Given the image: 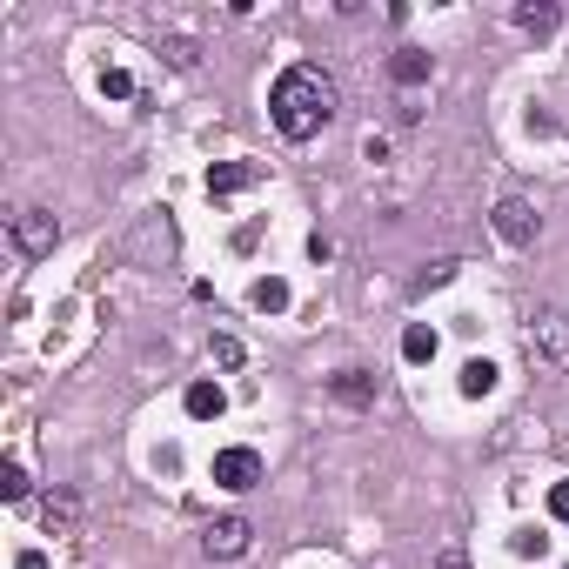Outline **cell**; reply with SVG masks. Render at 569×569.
I'll list each match as a JSON object with an SVG mask.
<instances>
[{"mask_svg": "<svg viewBox=\"0 0 569 569\" xmlns=\"http://www.w3.org/2000/svg\"><path fill=\"white\" fill-rule=\"evenodd\" d=\"M456 389L469 395V402H476V395H489V389H496V362H482V355H476V362H462Z\"/></svg>", "mask_w": 569, "mask_h": 569, "instance_id": "4fadbf2b", "label": "cell"}, {"mask_svg": "<svg viewBox=\"0 0 569 569\" xmlns=\"http://www.w3.org/2000/svg\"><path fill=\"white\" fill-rule=\"evenodd\" d=\"M436 569H469V549H462V543H449V549H436Z\"/></svg>", "mask_w": 569, "mask_h": 569, "instance_id": "44dd1931", "label": "cell"}, {"mask_svg": "<svg viewBox=\"0 0 569 569\" xmlns=\"http://www.w3.org/2000/svg\"><path fill=\"white\" fill-rule=\"evenodd\" d=\"M208 355H215L221 369H241V362H248V349H241L235 335H215V342H208Z\"/></svg>", "mask_w": 569, "mask_h": 569, "instance_id": "ac0fdd59", "label": "cell"}, {"mask_svg": "<svg viewBox=\"0 0 569 569\" xmlns=\"http://www.w3.org/2000/svg\"><path fill=\"white\" fill-rule=\"evenodd\" d=\"M329 389H335V402L369 409V402H375V375H369V369H342V375H329Z\"/></svg>", "mask_w": 569, "mask_h": 569, "instance_id": "9c48e42d", "label": "cell"}, {"mask_svg": "<svg viewBox=\"0 0 569 569\" xmlns=\"http://www.w3.org/2000/svg\"><path fill=\"white\" fill-rule=\"evenodd\" d=\"M389 74L402 81V88H422V81H429V54H422V47H395Z\"/></svg>", "mask_w": 569, "mask_h": 569, "instance_id": "7c38bea8", "label": "cell"}, {"mask_svg": "<svg viewBox=\"0 0 569 569\" xmlns=\"http://www.w3.org/2000/svg\"><path fill=\"white\" fill-rule=\"evenodd\" d=\"M556 21H563V7H556V0H523V7H516V27H523V34H536V41H543V34H556Z\"/></svg>", "mask_w": 569, "mask_h": 569, "instance_id": "30bf717a", "label": "cell"}, {"mask_svg": "<svg viewBox=\"0 0 569 569\" xmlns=\"http://www.w3.org/2000/svg\"><path fill=\"white\" fill-rule=\"evenodd\" d=\"M402 355H409V362H436V329H429V322H416V329L402 335Z\"/></svg>", "mask_w": 569, "mask_h": 569, "instance_id": "9a60e30c", "label": "cell"}, {"mask_svg": "<svg viewBox=\"0 0 569 569\" xmlns=\"http://www.w3.org/2000/svg\"><path fill=\"white\" fill-rule=\"evenodd\" d=\"M101 94H108V101H134V74L128 67H108V74H101Z\"/></svg>", "mask_w": 569, "mask_h": 569, "instance_id": "e0dca14e", "label": "cell"}, {"mask_svg": "<svg viewBox=\"0 0 569 569\" xmlns=\"http://www.w3.org/2000/svg\"><path fill=\"white\" fill-rule=\"evenodd\" d=\"M248 302L262 308V315H282V308H288V282H282V275H262V282L248 288Z\"/></svg>", "mask_w": 569, "mask_h": 569, "instance_id": "5bb4252c", "label": "cell"}, {"mask_svg": "<svg viewBox=\"0 0 569 569\" xmlns=\"http://www.w3.org/2000/svg\"><path fill=\"white\" fill-rule=\"evenodd\" d=\"M523 349L536 355V362H569V308H536L523 322Z\"/></svg>", "mask_w": 569, "mask_h": 569, "instance_id": "3957f363", "label": "cell"}, {"mask_svg": "<svg viewBox=\"0 0 569 569\" xmlns=\"http://www.w3.org/2000/svg\"><path fill=\"white\" fill-rule=\"evenodd\" d=\"M255 181H262L255 161H221V168H208V195L228 201V195H241V188H255Z\"/></svg>", "mask_w": 569, "mask_h": 569, "instance_id": "ba28073f", "label": "cell"}, {"mask_svg": "<svg viewBox=\"0 0 569 569\" xmlns=\"http://www.w3.org/2000/svg\"><path fill=\"white\" fill-rule=\"evenodd\" d=\"M335 74L315 61H295L282 67V81L268 88V114H275V128H282V141H315V134L335 121Z\"/></svg>", "mask_w": 569, "mask_h": 569, "instance_id": "6da1fadb", "label": "cell"}, {"mask_svg": "<svg viewBox=\"0 0 569 569\" xmlns=\"http://www.w3.org/2000/svg\"><path fill=\"white\" fill-rule=\"evenodd\" d=\"M161 54H168L175 67H195V61H201V47L188 41V34H175V41H161Z\"/></svg>", "mask_w": 569, "mask_h": 569, "instance_id": "d6986e66", "label": "cell"}, {"mask_svg": "<svg viewBox=\"0 0 569 569\" xmlns=\"http://www.w3.org/2000/svg\"><path fill=\"white\" fill-rule=\"evenodd\" d=\"M14 569H54V563H47V549H21V556H14Z\"/></svg>", "mask_w": 569, "mask_h": 569, "instance_id": "603a6c76", "label": "cell"}, {"mask_svg": "<svg viewBox=\"0 0 569 569\" xmlns=\"http://www.w3.org/2000/svg\"><path fill=\"white\" fill-rule=\"evenodd\" d=\"M208 476L221 482V489H255V482H262V456H255V449H248V442H228V449H215V462H208Z\"/></svg>", "mask_w": 569, "mask_h": 569, "instance_id": "277c9868", "label": "cell"}, {"mask_svg": "<svg viewBox=\"0 0 569 569\" xmlns=\"http://www.w3.org/2000/svg\"><path fill=\"white\" fill-rule=\"evenodd\" d=\"M201 549H208V556H221V563H228V556H241V549H248V516H215V523L201 529Z\"/></svg>", "mask_w": 569, "mask_h": 569, "instance_id": "8992f818", "label": "cell"}, {"mask_svg": "<svg viewBox=\"0 0 569 569\" xmlns=\"http://www.w3.org/2000/svg\"><path fill=\"white\" fill-rule=\"evenodd\" d=\"M496 235H503L509 248H529V241H536V208H529L523 195H503L496 201Z\"/></svg>", "mask_w": 569, "mask_h": 569, "instance_id": "5b68a950", "label": "cell"}, {"mask_svg": "<svg viewBox=\"0 0 569 569\" xmlns=\"http://www.w3.org/2000/svg\"><path fill=\"white\" fill-rule=\"evenodd\" d=\"M456 268H462V262H429V268H422V282H416V288H422V295H429V288H442V282H449V275H456Z\"/></svg>", "mask_w": 569, "mask_h": 569, "instance_id": "ffe728a7", "label": "cell"}, {"mask_svg": "<svg viewBox=\"0 0 569 569\" xmlns=\"http://www.w3.org/2000/svg\"><path fill=\"white\" fill-rule=\"evenodd\" d=\"M181 409H188L195 422H215L221 409H228V395H221V382H195V389L181 395Z\"/></svg>", "mask_w": 569, "mask_h": 569, "instance_id": "8fae6325", "label": "cell"}, {"mask_svg": "<svg viewBox=\"0 0 569 569\" xmlns=\"http://www.w3.org/2000/svg\"><path fill=\"white\" fill-rule=\"evenodd\" d=\"M549 516H556V523H569V482H556V489H549Z\"/></svg>", "mask_w": 569, "mask_h": 569, "instance_id": "7402d4cb", "label": "cell"}, {"mask_svg": "<svg viewBox=\"0 0 569 569\" xmlns=\"http://www.w3.org/2000/svg\"><path fill=\"white\" fill-rule=\"evenodd\" d=\"M27 489H34V482H27L21 462H0V496H7V503H27Z\"/></svg>", "mask_w": 569, "mask_h": 569, "instance_id": "2e32d148", "label": "cell"}, {"mask_svg": "<svg viewBox=\"0 0 569 569\" xmlns=\"http://www.w3.org/2000/svg\"><path fill=\"white\" fill-rule=\"evenodd\" d=\"M7 235H14V248H21L27 262H47L61 248V221H54V208H14L7 215Z\"/></svg>", "mask_w": 569, "mask_h": 569, "instance_id": "7a4b0ae2", "label": "cell"}, {"mask_svg": "<svg viewBox=\"0 0 569 569\" xmlns=\"http://www.w3.org/2000/svg\"><path fill=\"white\" fill-rule=\"evenodd\" d=\"M41 523H47V536H74V523H81V496H74V489H47L41 496Z\"/></svg>", "mask_w": 569, "mask_h": 569, "instance_id": "52a82bcc", "label": "cell"}]
</instances>
